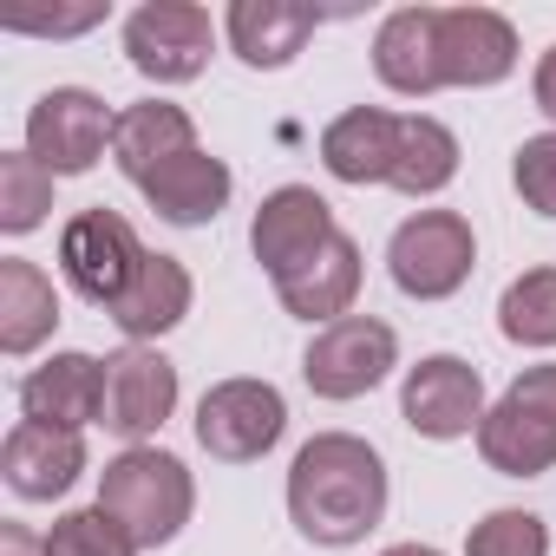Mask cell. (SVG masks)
Listing matches in <instances>:
<instances>
[{"label":"cell","instance_id":"1","mask_svg":"<svg viewBox=\"0 0 556 556\" xmlns=\"http://www.w3.org/2000/svg\"><path fill=\"white\" fill-rule=\"evenodd\" d=\"M517 66V34L491 8H400L374 34V73L426 99L439 86H497Z\"/></svg>","mask_w":556,"mask_h":556},{"label":"cell","instance_id":"2","mask_svg":"<svg viewBox=\"0 0 556 556\" xmlns=\"http://www.w3.org/2000/svg\"><path fill=\"white\" fill-rule=\"evenodd\" d=\"M387 510V465L367 439L354 432H321L295 452L289 471V517L302 523V536L341 549L361 543Z\"/></svg>","mask_w":556,"mask_h":556},{"label":"cell","instance_id":"3","mask_svg":"<svg viewBox=\"0 0 556 556\" xmlns=\"http://www.w3.org/2000/svg\"><path fill=\"white\" fill-rule=\"evenodd\" d=\"M99 504L131 530L138 549H157V543H170V536L190 523L197 484H190V471H184L170 452H157V445H131L125 458L105 465Z\"/></svg>","mask_w":556,"mask_h":556},{"label":"cell","instance_id":"4","mask_svg":"<svg viewBox=\"0 0 556 556\" xmlns=\"http://www.w3.org/2000/svg\"><path fill=\"white\" fill-rule=\"evenodd\" d=\"M478 452L504 478H536L556 465V367H530L510 380V393L484 413Z\"/></svg>","mask_w":556,"mask_h":556},{"label":"cell","instance_id":"5","mask_svg":"<svg viewBox=\"0 0 556 556\" xmlns=\"http://www.w3.org/2000/svg\"><path fill=\"white\" fill-rule=\"evenodd\" d=\"M478 262V242H471V223L458 210H419L393 229V249H387V268L393 282L419 302H445L465 289V275Z\"/></svg>","mask_w":556,"mask_h":556},{"label":"cell","instance_id":"6","mask_svg":"<svg viewBox=\"0 0 556 556\" xmlns=\"http://www.w3.org/2000/svg\"><path fill=\"white\" fill-rule=\"evenodd\" d=\"M60 268H66V282H73L86 302L118 308L125 289L138 282V268H144L138 229H131L118 210H79V216L60 229Z\"/></svg>","mask_w":556,"mask_h":556},{"label":"cell","instance_id":"7","mask_svg":"<svg viewBox=\"0 0 556 556\" xmlns=\"http://www.w3.org/2000/svg\"><path fill=\"white\" fill-rule=\"evenodd\" d=\"M400 361V334L374 315H341L334 328H321L302 354V380L321 393V400H361L374 393Z\"/></svg>","mask_w":556,"mask_h":556},{"label":"cell","instance_id":"8","mask_svg":"<svg viewBox=\"0 0 556 556\" xmlns=\"http://www.w3.org/2000/svg\"><path fill=\"white\" fill-rule=\"evenodd\" d=\"M282 426H289V406H282V393H275L268 380H223L197 406V439L223 465L262 458L275 439H282Z\"/></svg>","mask_w":556,"mask_h":556},{"label":"cell","instance_id":"9","mask_svg":"<svg viewBox=\"0 0 556 556\" xmlns=\"http://www.w3.org/2000/svg\"><path fill=\"white\" fill-rule=\"evenodd\" d=\"M210 14L190 8V0H151L125 21V53L144 79L157 86H177V79H197L210 66Z\"/></svg>","mask_w":556,"mask_h":556},{"label":"cell","instance_id":"10","mask_svg":"<svg viewBox=\"0 0 556 556\" xmlns=\"http://www.w3.org/2000/svg\"><path fill=\"white\" fill-rule=\"evenodd\" d=\"M118 131V118L105 112V99L79 92V86H60L47 92L34 112H27V151L53 170V177H79L105 157V138Z\"/></svg>","mask_w":556,"mask_h":556},{"label":"cell","instance_id":"11","mask_svg":"<svg viewBox=\"0 0 556 556\" xmlns=\"http://www.w3.org/2000/svg\"><path fill=\"white\" fill-rule=\"evenodd\" d=\"M400 413L413 432L426 439H465L471 426H484V380L471 361L458 354H432L406 374V393H400Z\"/></svg>","mask_w":556,"mask_h":556},{"label":"cell","instance_id":"12","mask_svg":"<svg viewBox=\"0 0 556 556\" xmlns=\"http://www.w3.org/2000/svg\"><path fill=\"white\" fill-rule=\"evenodd\" d=\"M170 406H177V367L157 348L131 341L105 361V426L118 439H151L170 419Z\"/></svg>","mask_w":556,"mask_h":556},{"label":"cell","instance_id":"13","mask_svg":"<svg viewBox=\"0 0 556 556\" xmlns=\"http://www.w3.org/2000/svg\"><path fill=\"white\" fill-rule=\"evenodd\" d=\"M275 295H282L289 315L334 328L354 308V295H361V249H354V236L334 229L315 255H302L295 268H282V275H275Z\"/></svg>","mask_w":556,"mask_h":556},{"label":"cell","instance_id":"14","mask_svg":"<svg viewBox=\"0 0 556 556\" xmlns=\"http://www.w3.org/2000/svg\"><path fill=\"white\" fill-rule=\"evenodd\" d=\"M328 236H334V210H328V197H315L308 184H282L275 197H262V210H255V223H249L255 262H262L268 275L295 268V262L315 255Z\"/></svg>","mask_w":556,"mask_h":556},{"label":"cell","instance_id":"15","mask_svg":"<svg viewBox=\"0 0 556 556\" xmlns=\"http://www.w3.org/2000/svg\"><path fill=\"white\" fill-rule=\"evenodd\" d=\"M21 406H27V419L66 426V432L105 419V361H92V354H53L47 367H34L21 380Z\"/></svg>","mask_w":556,"mask_h":556},{"label":"cell","instance_id":"16","mask_svg":"<svg viewBox=\"0 0 556 556\" xmlns=\"http://www.w3.org/2000/svg\"><path fill=\"white\" fill-rule=\"evenodd\" d=\"M0 471L21 497H60L73 491V478L86 471V439L66 432V426H40V419H21L0 445Z\"/></svg>","mask_w":556,"mask_h":556},{"label":"cell","instance_id":"17","mask_svg":"<svg viewBox=\"0 0 556 556\" xmlns=\"http://www.w3.org/2000/svg\"><path fill=\"white\" fill-rule=\"evenodd\" d=\"M400 157V118L380 105H354L321 131V164L341 184H387Z\"/></svg>","mask_w":556,"mask_h":556},{"label":"cell","instance_id":"18","mask_svg":"<svg viewBox=\"0 0 556 556\" xmlns=\"http://www.w3.org/2000/svg\"><path fill=\"white\" fill-rule=\"evenodd\" d=\"M184 151H197V125H190V112H184V105L151 99V105L118 112L112 157H118V170H125L131 184H151V177H157L170 157H184Z\"/></svg>","mask_w":556,"mask_h":556},{"label":"cell","instance_id":"19","mask_svg":"<svg viewBox=\"0 0 556 556\" xmlns=\"http://www.w3.org/2000/svg\"><path fill=\"white\" fill-rule=\"evenodd\" d=\"M315 27H321V14L295 8V0H236L229 8V47L249 66H289Z\"/></svg>","mask_w":556,"mask_h":556},{"label":"cell","instance_id":"20","mask_svg":"<svg viewBox=\"0 0 556 556\" xmlns=\"http://www.w3.org/2000/svg\"><path fill=\"white\" fill-rule=\"evenodd\" d=\"M144 197H151V210L164 216V223H210L223 203H229V164L223 157H210V151H184V157H170L151 184H138Z\"/></svg>","mask_w":556,"mask_h":556},{"label":"cell","instance_id":"21","mask_svg":"<svg viewBox=\"0 0 556 556\" xmlns=\"http://www.w3.org/2000/svg\"><path fill=\"white\" fill-rule=\"evenodd\" d=\"M190 315V268L177 255H144L138 282L125 289V302L112 308V321L131 334V341H157L164 328H177Z\"/></svg>","mask_w":556,"mask_h":556},{"label":"cell","instance_id":"22","mask_svg":"<svg viewBox=\"0 0 556 556\" xmlns=\"http://www.w3.org/2000/svg\"><path fill=\"white\" fill-rule=\"evenodd\" d=\"M53 328H60L53 282H47L34 262L8 255V262H0V348H8V354H34Z\"/></svg>","mask_w":556,"mask_h":556},{"label":"cell","instance_id":"23","mask_svg":"<svg viewBox=\"0 0 556 556\" xmlns=\"http://www.w3.org/2000/svg\"><path fill=\"white\" fill-rule=\"evenodd\" d=\"M452 177H458V138L439 118H426V112L400 118V157H393V177L387 184L406 190V197H432Z\"/></svg>","mask_w":556,"mask_h":556},{"label":"cell","instance_id":"24","mask_svg":"<svg viewBox=\"0 0 556 556\" xmlns=\"http://www.w3.org/2000/svg\"><path fill=\"white\" fill-rule=\"evenodd\" d=\"M497 328L517 348H556V268H530L504 289L497 302Z\"/></svg>","mask_w":556,"mask_h":556},{"label":"cell","instance_id":"25","mask_svg":"<svg viewBox=\"0 0 556 556\" xmlns=\"http://www.w3.org/2000/svg\"><path fill=\"white\" fill-rule=\"evenodd\" d=\"M53 210V170L34 151H8L0 157V229H34Z\"/></svg>","mask_w":556,"mask_h":556},{"label":"cell","instance_id":"26","mask_svg":"<svg viewBox=\"0 0 556 556\" xmlns=\"http://www.w3.org/2000/svg\"><path fill=\"white\" fill-rule=\"evenodd\" d=\"M47 556H138V543L105 504H92V510H73L47 530Z\"/></svg>","mask_w":556,"mask_h":556},{"label":"cell","instance_id":"27","mask_svg":"<svg viewBox=\"0 0 556 556\" xmlns=\"http://www.w3.org/2000/svg\"><path fill=\"white\" fill-rule=\"evenodd\" d=\"M465 556H549V530L536 510H491L484 523H471Z\"/></svg>","mask_w":556,"mask_h":556},{"label":"cell","instance_id":"28","mask_svg":"<svg viewBox=\"0 0 556 556\" xmlns=\"http://www.w3.org/2000/svg\"><path fill=\"white\" fill-rule=\"evenodd\" d=\"M517 190H523V203L536 216H556V131L530 138L517 151Z\"/></svg>","mask_w":556,"mask_h":556},{"label":"cell","instance_id":"29","mask_svg":"<svg viewBox=\"0 0 556 556\" xmlns=\"http://www.w3.org/2000/svg\"><path fill=\"white\" fill-rule=\"evenodd\" d=\"M92 21H105V8H79V14H14L8 27L14 34H79Z\"/></svg>","mask_w":556,"mask_h":556},{"label":"cell","instance_id":"30","mask_svg":"<svg viewBox=\"0 0 556 556\" xmlns=\"http://www.w3.org/2000/svg\"><path fill=\"white\" fill-rule=\"evenodd\" d=\"M0 556H47V536H34L27 523H8L0 530Z\"/></svg>","mask_w":556,"mask_h":556},{"label":"cell","instance_id":"31","mask_svg":"<svg viewBox=\"0 0 556 556\" xmlns=\"http://www.w3.org/2000/svg\"><path fill=\"white\" fill-rule=\"evenodd\" d=\"M536 112H549L556 118V47L543 53V66H536Z\"/></svg>","mask_w":556,"mask_h":556},{"label":"cell","instance_id":"32","mask_svg":"<svg viewBox=\"0 0 556 556\" xmlns=\"http://www.w3.org/2000/svg\"><path fill=\"white\" fill-rule=\"evenodd\" d=\"M380 556H439V549H419V543H393V549H380Z\"/></svg>","mask_w":556,"mask_h":556}]
</instances>
